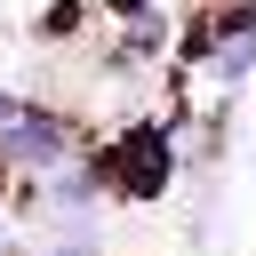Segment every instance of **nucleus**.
<instances>
[{"mask_svg": "<svg viewBox=\"0 0 256 256\" xmlns=\"http://www.w3.org/2000/svg\"><path fill=\"white\" fill-rule=\"evenodd\" d=\"M64 120H48V112H24L8 136H0V160H24V168H48V160H64Z\"/></svg>", "mask_w": 256, "mask_h": 256, "instance_id": "1", "label": "nucleus"}, {"mask_svg": "<svg viewBox=\"0 0 256 256\" xmlns=\"http://www.w3.org/2000/svg\"><path fill=\"white\" fill-rule=\"evenodd\" d=\"M248 64H256V32H240V40L216 48V80H248Z\"/></svg>", "mask_w": 256, "mask_h": 256, "instance_id": "2", "label": "nucleus"}, {"mask_svg": "<svg viewBox=\"0 0 256 256\" xmlns=\"http://www.w3.org/2000/svg\"><path fill=\"white\" fill-rule=\"evenodd\" d=\"M48 256H88V248H48Z\"/></svg>", "mask_w": 256, "mask_h": 256, "instance_id": "3", "label": "nucleus"}, {"mask_svg": "<svg viewBox=\"0 0 256 256\" xmlns=\"http://www.w3.org/2000/svg\"><path fill=\"white\" fill-rule=\"evenodd\" d=\"M0 256H8V232H0Z\"/></svg>", "mask_w": 256, "mask_h": 256, "instance_id": "4", "label": "nucleus"}]
</instances>
